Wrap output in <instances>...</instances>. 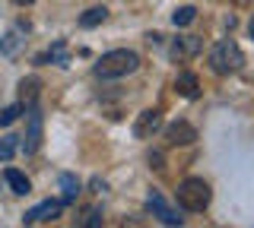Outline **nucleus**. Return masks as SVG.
Instances as JSON below:
<instances>
[{"label":"nucleus","instance_id":"1","mask_svg":"<svg viewBox=\"0 0 254 228\" xmlns=\"http://www.w3.org/2000/svg\"><path fill=\"white\" fill-rule=\"evenodd\" d=\"M137 67H140L137 51L118 48V51H108V54L99 57V64H95V76H102V80H121V76L137 73Z\"/></svg>","mask_w":254,"mask_h":228},{"label":"nucleus","instance_id":"2","mask_svg":"<svg viewBox=\"0 0 254 228\" xmlns=\"http://www.w3.org/2000/svg\"><path fill=\"white\" fill-rule=\"evenodd\" d=\"M245 64V54L242 48L232 42V38H222V42H216L210 48V70L216 76H229V73H238Z\"/></svg>","mask_w":254,"mask_h":228},{"label":"nucleus","instance_id":"3","mask_svg":"<svg viewBox=\"0 0 254 228\" xmlns=\"http://www.w3.org/2000/svg\"><path fill=\"white\" fill-rule=\"evenodd\" d=\"M213 200V190L203 178H185L178 184V206L188 212H203Z\"/></svg>","mask_w":254,"mask_h":228},{"label":"nucleus","instance_id":"4","mask_svg":"<svg viewBox=\"0 0 254 228\" xmlns=\"http://www.w3.org/2000/svg\"><path fill=\"white\" fill-rule=\"evenodd\" d=\"M42 124H45V117H42V108H29L26 111V139H22V152L26 155H35L38 152V146H42Z\"/></svg>","mask_w":254,"mask_h":228},{"label":"nucleus","instance_id":"5","mask_svg":"<svg viewBox=\"0 0 254 228\" xmlns=\"http://www.w3.org/2000/svg\"><path fill=\"white\" fill-rule=\"evenodd\" d=\"M146 209L153 212V216H156L162 225H181V222H185V219L178 216V209H172L169 200H165L162 193H149V196H146Z\"/></svg>","mask_w":254,"mask_h":228},{"label":"nucleus","instance_id":"6","mask_svg":"<svg viewBox=\"0 0 254 228\" xmlns=\"http://www.w3.org/2000/svg\"><path fill=\"white\" fill-rule=\"evenodd\" d=\"M159 127H162V111H159V108H146V111H140L137 121H133V137L149 139Z\"/></svg>","mask_w":254,"mask_h":228},{"label":"nucleus","instance_id":"7","mask_svg":"<svg viewBox=\"0 0 254 228\" xmlns=\"http://www.w3.org/2000/svg\"><path fill=\"white\" fill-rule=\"evenodd\" d=\"M165 143L169 146H190V143H197V130L188 121H175L165 127Z\"/></svg>","mask_w":254,"mask_h":228},{"label":"nucleus","instance_id":"8","mask_svg":"<svg viewBox=\"0 0 254 228\" xmlns=\"http://www.w3.org/2000/svg\"><path fill=\"white\" fill-rule=\"evenodd\" d=\"M64 209V200H45L38 203L35 209H29L26 216H22V225H35V222H48V219H58Z\"/></svg>","mask_w":254,"mask_h":228},{"label":"nucleus","instance_id":"9","mask_svg":"<svg viewBox=\"0 0 254 228\" xmlns=\"http://www.w3.org/2000/svg\"><path fill=\"white\" fill-rule=\"evenodd\" d=\"M22 48H26V26H13L10 32L0 35V54L3 57H16Z\"/></svg>","mask_w":254,"mask_h":228},{"label":"nucleus","instance_id":"10","mask_svg":"<svg viewBox=\"0 0 254 228\" xmlns=\"http://www.w3.org/2000/svg\"><path fill=\"white\" fill-rule=\"evenodd\" d=\"M172 60H178V64H185V60H190L194 54H200V38L197 35H181L172 42Z\"/></svg>","mask_w":254,"mask_h":228},{"label":"nucleus","instance_id":"11","mask_svg":"<svg viewBox=\"0 0 254 228\" xmlns=\"http://www.w3.org/2000/svg\"><path fill=\"white\" fill-rule=\"evenodd\" d=\"M38 95H42V80H38V76H26V80H19V105H22V111L35 108Z\"/></svg>","mask_w":254,"mask_h":228},{"label":"nucleus","instance_id":"12","mask_svg":"<svg viewBox=\"0 0 254 228\" xmlns=\"http://www.w3.org/2000/svg\"><path fill=\"white\" fill-rule=\"evenodd\" d=\"M175 92H178L181 98H197V95H200V80L185 70V73L175 76Z\"/></svg>","mask_w":254,"mask_h":228},{"label":"nucleus","instance_id":"13","mask_svg":"<svg viewBox=\"0 0 254 228\" xmlns=\"http://www.w3.org/2000/svg\"><path fill=\"white\" fill-rule=\"evenodd\" d=\"M3 181L10 184V190H13V193H19V196L32 193V184H29V178L22 175V171H16V168H6V171H3Z\"/></svg>","mask_w":254,"mask_h":228},{"label":"nucleus","instance_id":"14","mask_svg":"<svg viewBox=\"0 0 254 228\" xmlns=\"http://www.w3.org/2000/svg\"><path fill=\"white\" fill-rule=\"evenodd\" d=\"M58 181H61V190H64L61 200H64V206H67V203H73L79 196V178L76 175H61Z\"/></svg>","mask_w":254,"mask_h":228},{"label":"nucleus","instance_id":"15","mask_svg":"<svg viewBox=\"0 0 254 228\" xmlns=\"http://www.w3.org/2000/svg\"><path fill=\"white\" fill-rule=\"evenodd\" d=\"M35 64H67V48H64V42H58L54 48H48L45 54H38Z\"/></svg>","mask_w":254,"mask_h":228},{"label":"nucleus","instance_id":"16","mask_svg":"<svg viewBox=\"0 0 254 228\" xmlns=\"http://www.w3.org/2000/svg\"><path fill=\"white\" fill-rule=\"evenodd\" d=\"M105 19H108L105 6H92V10H86L83 16H79V26H83V29H95V26H102Z\"/></svg>","mask_w":254,"mask_h":228},{"label":"nucleus","instance_id":"17","mask_svg":"<svg viewBox=\"0 0 254 228\" xmlns=\"http://www.w3.org/2000/svg\"><path fill=\"white\" fill-rule=\"evenodd\" d=\"M194 19H197V10H194V6H178V10L172 13V22H175V26H190Z\"/></svg>","mask_w":254,"mask_h":228},{"label":"nucleus","instance_id":"18","mask_svg":"<svg viewBox=\"0 0 254 228\" xmlns=\"http://www.w3.org/2000/svg\"><path fill=\"white\" fill-rule=\"evenodd\" d=\"M16 146H19V137H3V139H0V162H10L13 152H16Z\"/></svg>","mask_w":254,"mask_h":228},{"label":"nucleus","instance_id":"19","mask_svg":"<svg viewBox=\"0 0 254 228\" xmlns=\"http://www.w3.org/2000/svg\"><path fill=\"white\" fill-rule=\"evenodd\" d=\"M19 114H22V105H19V101H16V105H6L3 111H0V127H10Z\"/></svg>","mask_w":254,"mask_h":228},{"label":"nucleus","instance_id":"20","mask_svg":"<svg viewBox=\"0 0 254 228\" xmlns=\"http://www.w3.org/2000/svg\"><path fill=\"white\" fill-rule=\"evenodd\" d=\"M79 225H102L99 209H86V212H83V219H79Z\"/></svg>","mask_w":254,"mask_h":228},{"label":"nucleus","instance_id":"21","mask_svg":"<svg viewBox=\"0 0 254 228\" xmlns=\"http://www.w3.org/2000/svg\"><path fill=\"white\" fill-rule=\"evenodd\" d=\"M248 32H251V38H254V19H251V26H248Z\"/></svg>","mask_w":254,"mask_h":228},{"label":"nucleus","instance_id":"22","mask_svg":"<svg viewBox=\"0 0 254 228\" xmlns=\"http://www.w3.org/2000/svg\"><path fill=\"white\" fill-rule=\"evenodd\" d=\"M16 3H26V6H29V3H32V0H16Z\"/></svg>","mask_w":254,"mask_h":228}]
</instances>
